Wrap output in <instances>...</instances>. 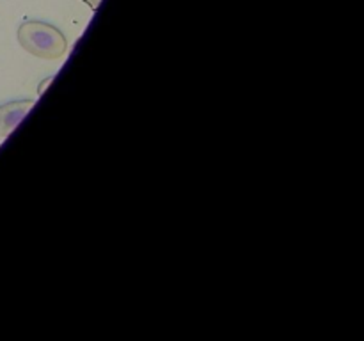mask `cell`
Here are the masks:
<instances>
[{"mask_svg":"<svg viewBox=\"0 0 364 341\" xmlns=\"http://www.w3.org/2000/svg\"><path fill=\"white\" fill-rule=\"evenodd\" d=\"M18 43L25 52L39 59H60L68 50V39L55 25L39 20H27L18 27Z\"/></svg>","mask_w":364,"mask_h":341,"instance_id":"cell-1","label":"cell"},{"mask_svg":"<svg viewBox=\"0 0 364 341\" xmlns=\"http://www.w3.org/2000/svg\"><path fill=\"white\" fill-rule=\"evenodd\" d=\"M36 99H16L0 107V137H7L20 124V121L31 112Z\"/></svg>","mask_w":364,"mask_h":341,"instance_id":"cell-2","label":"cell"},{"mask_svg":"<svg viewBox=\"0 0 364 341\" xmlns=\"http://www.w3.org/2000/svg\"><path fill=\"white\" fill-rule=\"evenodd\" d=\"M52 82H53V75H52V77L45 78V80H43V82H41V84H39V87H38V94H39V96H41V94H43V92H45V91H46V89H48V87H50V84H52Z\"/></svg>","mask_w":364,"mask_h":341,"instance_id":"cell-3","label":"cell"},{"mask_svg":"<svg viewBox=\"0 0 364 341\" xmlns=\"http://www.w3.org/2000/svg\"><path fill=\"white\" fill-rule=\"evenodd\" d=\"M85 2H87L89 6H91V9H98L100 2H102V0H85Z\"/></svg>","mask_w":364,"mask_h":341,"instance_id":"cell-4","label":"cell"}]
</instances>
